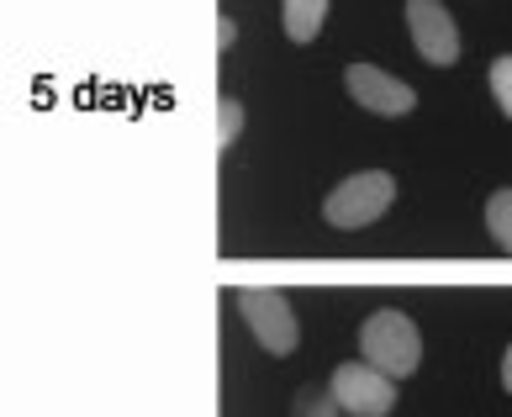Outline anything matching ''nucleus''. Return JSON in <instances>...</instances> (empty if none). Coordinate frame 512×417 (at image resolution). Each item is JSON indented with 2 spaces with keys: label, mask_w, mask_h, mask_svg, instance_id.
Instances as JSON below:
<instances>
[{
  "label": "nucleus",
  "mask_w": 512,
  "mask_h": 417,
  "mask_svg": "<svg viewBox=\"0 0 512 417\" xmlns=\"http://www.w3.org/2000/svg\"><path fill=\"white\" fill-rule=\"evenodd\" d=\"M280 16H286V37H291V43L307 48V43H317L322 22H328V0H291Z\"/></svg>",
  "instance_id": "7"
},
{
  "label": "nucleus",
  "mask_w": 512,
  "mask_h": 417,
  "mask_svg": "<svg viewBox=\"0 0 512 417\" xmlns=\"http://www.w3.org/2000/svg\"><path fill=\"white\" fill-rule=\"evenodd\" d=\"M238 312H243V322H249V333L259 338L264 354H280V359H286V354L301 344L296 312H291V301L280 296V291H259V286L238 291Z\"/></svg>",
  "instance_id": "4"
},
{
  "label": "nucleus",
  "mask_w": 512,
  "mask_h": 417,
  "mask_svg": "<svg viewBox=\"0 0 512 417\" xmlns=\"http://www.w3.org/2000/svg\"><path fill=\"white\" fill-rule=\"evenodd\" d=\"M502 391L512 396V344H507V354H502Z\"/></svg>",
  "instance_id": "12"
},
{
  "label": "nucleus",
  "mask_w": 512,
  "mask_h": 417,
  "mask_svg": "<svg viewBox=\"0 0 512 417\" xmlns=\"http://www.w3.org/2000/svg\"><path fill=\"white\" fill-rule=\"evenodd\" d=\"M407 27H412V48L423 64H454L460 59V27H454L449 6H439V0H412L407 6Z\"/></svg>",
  "instance_id": "6"
},
{
  "label": "nucleus",
  "mask_w": 512,
  "mask_h": 417,
  "mask_svg": "<svg viewBox=\"0 0 512 417\" xmlns=\"http://www.w3.org/2000/svg\"><path fill=\"white\" fill-rule=\"evenodd\" d=\"M391 201H396V180L386 169H365V175H349L344 185H333L328 201H322V217H328V227L354 233V227L381 222Z\"/></svg>",
  "instance_id": "2"
},
{
  "label": "nucleus",
  "mask_w": 512,
  "mask_h": 417,
  "mask_svg": "<svg viewBox=\"0 0 512 417\" xmlns=\"http://www.w3.org/2000/svg\"><path fill=\"white\" fill-rule=\"evenodd\" d=\"M486 233H491V243H497L502 254H512V185L491 191V201H486Z\"/></svg>",
  "instance_id": "8"
},
{
  "label": "nucleus",
  "mask_w": 512,
  "mask_h": 417,
  "mask_svg": "<svg viewBox=\"0 0 512 417\" xmlns=\"http://www.w3.org/2000/svg\"><path fill=\"white\" fill-rule=\"evenodd\" d=\"M359 354H365V365L386 370L391 381L396 375H412L417 359H423V333H417V322L396 307H381L365 317V328H359Z\"/></svg>",
  "instance_id": "1"
},
{
  "label": "nucleus",
  "mask_w": 512,
  "mask_h": 417,
  "mask_svg": "<svg viewBox=\"0 0 512 417\" xmlns=\"http://www.w3.org/2000/svg\"><path fill=\"white\" fill-rule=\"evenodd\" d=\"M291 417H344V407H338L333 386H301L291 402Z\"/></svg>",
  "instance_id": "9"
},
{
  "label": "nucleus",
  "mask_w": 512,
  "mask_h": 417,
  "mask_svg": "<svg viewBox=\"0 0 512 417\" xmlns=\"http://www.w3.org/2000/svg\"><path fill=\"white\" fill-rule=\"evenodd\" d=\"M243 132V106L238 101H222V148H233Z\"/></svg>",
  "instance_id": "11"
},
{
  "label": "nucleus",
  "mask_w": 512,
  "mask_h": 417,
  "mask_svg": "<svg viewBox=\"0 0 512 417\" xmlns=\"http://www.w3.org/2000/svg\"><path fill=\"white\" fill-rule=\"evenodd\" d=\"M328 386H333L338 407H344L349 417H391L396 412V381L386 370L365 365V359H344Z\"/></svg>",
  "instance_id": "3"
},
{
  "label": "nucleus",
  "mask_w": 512,
  "mask_h": 417,
  "mask_svg": "<svg viewBox=\"0 0 512 417\" xmlns=\"http://www.w3.org/2000/svg\"><path fill=\"white\" fill-rule=\"evenodd\" d=\"M486 80H491V96H497V111L512 122V53H497V59H491Z\"/></svg>",
  "instance_id": "10"
},
{
  "label": "nucleus",
  "mask_w": 512,
  "mask_h": 417,
  "mask_svg": "<svg viewBox=\"0 0 512 417\" xmlns=\"http://www.w3.org/2000/svg\"><path fill=\"white\" fill-rule=\"evenodd\" d=\"M344 85H349V96L359 106L375 111V117H407V111L417 106V90L407 80H396V74L381 69V64H349Z\"/></svg>",
  "instance_id": "5"
}]
</instances>
